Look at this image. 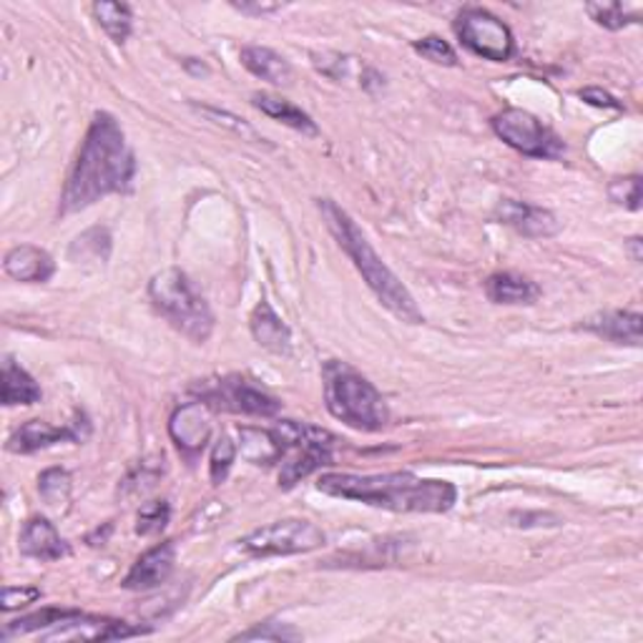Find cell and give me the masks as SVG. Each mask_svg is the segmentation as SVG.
Returning <instances> with one entry per match:
<instances>
[{"mask_svg": "<svg viewBox=\"0 0 643 643\" xmlns=\"http://www.w3.org/2000/svg\"><path fill=\"white\" fill-rule=\"evenodd\" d=\"M277 438L282 442V471L280 488L290 490L304 477L317 473L319 467L332 463V442L335 438L327 430L304 425L294 420H282L274 428Z\"/></svg>", "mask_w": 643, "mask_h": 643, "instance_id": "6", "label": "cell"}, {"mask_svg": "<svg viewBox=\"0 0 643 643\" xmlns=\"http://www.w3.org/2000/svg\"><path fill=\"white\" fill-rule=\"evenodd\" d=\"M91 11L101 29L109 33L111 41L124 43L128 36H132L134 15H132V8H128L126 3H109V0H101V3H93Z\"/></svg>", "mask_w": 643, "mask_h": 643, "instance_id": "25", "label": "cell"}, {"mask_svg": "<svg viewBox=\"0 0 643 643\" xmlns=\"http://www.w3.org/2000/svg\"><path fill=\"white\" fill-rule=\"evenodd\" d=\"M317 490L390 512H448L458 500L453 483L420 477L407 471L382 475L327 473L319 477Z\"/></svg>", "mask_w": 643, "mask_h": 643, "instance_id": "2", "label": "cell"}, {"mask_svg": "<svg viewBox=\"0 0 643 643\" xmlns=\"http://www.w3.org/2000/svg\"><path fill=\"white\" fill-rule=\"evenodd\" d=\"M413 48L425 60H430V64H438V66H455L458 64V56H455L453 46H450L448 41H442L440 36H428V38L415 41Z\"/></svg>", "mask_w": 643, "mask_h": 643, "instance_id": "35", "label": "cell"}, {"mask_svg": "<svg viewBox=\"0 0 643 643\" xmlns=\"http://www.w3.org/2000/svg\"><path fill=\"white\" fill-rule=\"evenodd\" d=\"M109 255H111V234L103 227H93L89 232H83L71 247L74 262H106Z\"/></svg>", "mask_w": 643, "mask_h": 643, "instance_id": "26", "label": "cell"}, {"mask_svg": "<svg viewBox=\"0 0 643 643\" xmlns=\"http://www.w3.org/2000/svg\"><path fill=\"white\" fill-rule=\"evenodd\" d=\"M237 445H234L229 436H222L214 442L212 458H208V477H212L214 485H222L232 473L234 460H237Z\"/></svg>", "mask_w": 643, "mask_h": 643, "instance_id": "29", "label": "cell"}, {"mask_svg": "<svg viewBox=\"0 0 643 643\" xmlns=\"http://www.w3.org/2000/svg\"><path fill=\"white\" fill-rule=\"evenodd\" d=\"M19 551L25 555V559H36V561H60L66 559L71 549L68 543L60 538L56 526L50 523L48 518H29L21 528V538H19Z\"/></svg>", "mask_w": 643, "mask_h": 643, "instance_id": "16", "label": "cell"}, {"mask_svg": "<svg viewBox=\"0 0 643 643\" xmlns=\"http://www.w3.org/2000/svg\"><path fill=\"white\" fill-rule=\"evenodd\" d=\"M177 566V543L167 541L154 545L138 559L132 571L126 573L124 588L126 590H151L167 584Z\"/></svg>", "mask_w": 643, "mask_h": 643, "instance_id": "15", "label": "cell"}, {"mask_svg": "<svg viewBox=\"0 0 643 643\" xmlns=\"http://www.w3.org/2000/svg\"><path fill=\"white\" fill-rule=\"evenodd\" d=\"M493 132L503 138L510 149H516L533 159H561L566 146L541 119L523 109H506L490 121Z\"/></svg>", "mask_w": 643, "mask_h": 643, "instance_id": "7", "label": "cell"}, {"mask_svg": "<svg viewBox=\"0 0 643 643\" xmlns=\"http://www.w3.org/2000/svg\"><path fill=\"white\" fill-rule=\"evenodd\" d=\"M239 453L245 455L249 463L255 465H272L280 463L284 450L282 442L277 438L274 430H259V428H241L239 430Z\"/></svg>", "mask_w": 643, "mask_h": 643, "instance_id": "24", "label": "cell"}, {"mask_svg": "<svg viewBox=\"0 0 643 643\" xmlns=\"http://www.w3.org/2000/svg\"><path fill=\"white\" fill-rule=\"evenodd\" d=\"M134 173L136 159L124 128L109 111H95L60 194V214H76L103 196L126 191Z\"/></svg>", "mask_w": 643, "mask_h": 643, "instance_id": "1", "label": "cell"}, {"mask_svg": "<svg viewBox=\"0 0 643 643\" xmlns=\"http://www.w3.org/2000/svg\"><path fill=\"white\" fill-rule=\"evenodd\" d=\"M191 106H194L199 114L202 116H206L208 121H214V124H219V126H227L229 132H234V134H239V136H245V138H249V142H255V144H264V138L259 136L255 128H251L245 119H239V116H234V114H229V111H219V109H212V106H199V103H191Z\"/></svg>", "mask_w": 643, "mask_h": 643, "instance_id": "31", "label": "cell"}, {"mask_svg": "<svg viewBox=\"0 0 643 643\" xmlns=\"http://www.w3.org/2000/svg\"><path fill=\"white\" fill-rule=\"evenodd\" d=\"M171 506L167 500H151L142 506L136 518V533L138 535H156L169 526Z\"/></svg>", "mask_w": 643, "mask_h": 643, "instance_id": "30", "label": "cell"}, {"mask_svg": "<svg viewBox=\"0 0 643 643\" xmlns=\"http://www.w3.org/2000/svg\"><path fill=\"white\" fill-rule=\"evenodd\" d=\"M493 216L495 222L506 224V227L516 229L528 239H545L561 232V222L553 212L543 206L518 202V199H503V202L495 206Z\"/></svg>", "mask_w": 643, "mask_h": 643, "instance_id": "13", "label": "cell"}, {"mask_svg": "<svg viewBox=\"0 0 643 643\" xmlns=\"http://www.w3.org/2000/svg\"><path fill=\"white\" fill-rule=\"evenodd\" d=\"M43 399L38 382L25 372L13 358L3 360V405H36Z\"/></svg>", "mask_w": 643, "mask_h": 643, "instance_id": "23", "label": "cell"}, {"mask_svg": "<svg viewBox=\"0 0 643 643\" xmlns=\"http://www.w3.org/2000/svg\"><path fill=\"white\" fill-rule=\"evenodd\" d=\"M151 633L144 625H132L119 619H106V616H89L83 611H74L68 619L60 621L54 629L41 633L46 641H119L134 639Z\"/></svg>", "mask_w": 643, "mask_h": 643, "instance_id": "11", "label": "cell"}, {"mask_svg": "<svg viewBox=\"0 0 643 643\" xmlns=\"http://www.w3.org/2000/svg\"><path fill=\"white\" fill-rule=\"evenodd\" d=\"M608 199L631 212L641 208V177H619L608 184Z\"/></svg>", "mask_w": 643, "mask_h": 643, "instance_id": "32", "label": "cell"}, {"mask_svg": "<svg viewBox=\"0 0 643 643\" xmlns=\"http://www.w3.org/2000/svg\"><path fill=\"white\" fill-rule=\"evenodd\" d=\"M317 208L322 219H325V227L332 234L345 255L352 259V264L358 267L364 284L370 286L382 307L393 312L397 319L407 322V325H422L425 315L422 309L417 307L410 290L399 282V277L393 269L382 262V257L377 255L375 247L370 245V239L364 237L358 222H354L340 204L332 202V199H319Z\"/></svg>", "mask_w": 643, "mask_h": 643, "instance_id": "3", "label": "cell"}, {"mask_svg": "<svg viewBox=\"0 0 643 643\" xmlns=\"http://www.w3.org/2000/svg\"><path fill=\"white\" fill-rule=\"evenodd\" d=\"M232 5L245 15H267V13L280 11L282 8L280 3H232Z\"/></svg>", "mask_w": 643, "mask_h": 643, "instance_id": "38", "label": "cell"}, {"mask_svg": "<svg viewBox=\"0 0 643 643\" xmlns=\"http://www.w3.org/2000/svg\"><path fill=\"white\" fill-rule=\"evenodd\" d=\"M578 95L586 103H590V106H596V109H608V111H621L623 109L621 101H616L611 93L603 91V89H598V86H590V89H580Z\"/></svg>", "mask_w": 643, "mask_h": 643, "instance_id": "37", "label": "cell"}, {"mask_svg": "<svg viewBox=\"0 0 643 643\" xmlns=\"http://www.w3.org/2000/svg\"><path fill=\"white\" fill-rule=\"evenodd\" d=\"M41 598V588L36 586H5L3 588V611H15L29 603H36Z\"/></svg>", "mask_w": 643, "mask_h": 643, "instance_id": "36", "label": "cell"}, {"mask_svg": "<svg viewBox=\"0 0 643 643\" xmlns=\"http://www.w3.org/2000/svg\"><path fill=\"white\" fill-rule=\"evenodd\" d=\"M625 245H629V249H631L633 262H641V259H643V255H641V239H639V237H633V239L625 241Z\"/></svg>", "mask_w": 643, "mask_h": 643, "instance_id": "40", "label": "cell"}, {"mask_svg": "<svg viewBox=\"0 0 643 643\" xmlns=\"http://www.w3.org/2000/svg\"><path fill=\"white\" fill-rule=\"evenodd\" d=\"M184 68L189 74H194V76H206L208 74L206 64H202L199 58H184Z\"/></svg>", "mask_w": 643, "mask_h": 643, "instance_id": "39", "label": "cell"}, {"mask_svg": "<svg viewBox=\"0 0 643 643\" xmlns=\"http://www.w3.org/2000/svg\"><path fill=\"white\" fill-rule=\"evenodd\" d=\"M586 13L608 31H621L625 25L641 21V8L623 3H588Z\"/></svg>", "mask_w": 643, "mask_h": 643, "instance_id": "27", "label": "cell"}, {"mask_svg": "<svg viewBox=\"0 0 643 643\" xmlns=\"http://www.w3.org/2000/svg\"><path fill=\"white\" fill-rule=\"evenodd\" d=\"M251 337H255L259 347L274 352V354H290L292 352V332L284 325L282 317L277 315L269 302H259L249 317Z\"/></svg>", "mask_w": 643, "mask_h": 643, "instance_id": "19", "label": "cell"}, {"mask_svg": "<svg viewBox=\"0 0 643 643\" xmlns=\"http://www.w3.org/2000/svg\"><path fill=\"white\" fill-rule=\"evenodd\" d=\"M300 641L302 633L297 629H292L290 623H277V621H267V623H257L255 629H249L239 636H234V641Z\"/></svg>", "mask_w": 643, "mask_h": 643, "instance_id": "33", "label": "cell"}, {"mask_svg": "<svg viewBox=\"0 0 643 643\" xmlns=\"http://www.w3.org/2000/svg\"><path fill=\"white\" fill-rule=\"evenodd\" d=\"M3 269H5V274L15 282L43 284V282H48L50 277H54L56 262L46 249L33 247V245H19L5 255Z\"/></svg>", "mask_w": 643, "mask_h": 643, "instance_id": "17", "label": "cell"}, {"mask_svg": "<svg viewBox=\"0 0 643 643\" xmlns=\"http://www.w3.org/2000/svg\"><path fill=\"white\" fill-rule=\"evenodd\" d=\"M251 106L262 111L264 116L280 121V124L290 126V128H294V132H300L304 136H319V128L315 124V119H312L307 111H302L300 106H294L292 101L282 99V95L257 91V93H251Z\"/></svg>", "mask_w": 643, "mask_h": 643, "instance_id": "20", "label": "cell"}, {"mask_svg": "<svg viewBox=\"0 0 643 643\" xmlns=\"http://www.w3.org/2000/svg\"><path fill=\"white\" fill-rule=\"evenodd\" d=\"M241 64L249 74H255L262 81L272 83V86H290L294 71L290 66V60L284 56L277 54V50L267 48V46H245L239 50Z\"/></svg>", "mask_w": 643, "mask_h": 643, "instance_id": "21", "label": "cell"}, {"mask_svg": "<svg viewBox=\"0 0 643 643\" xmlns=\"http://www.w3.org/2000/svg\"><path fill=\"white\" fill-rule=\"evenodd\" d=\"M241 549L251 555H294L317 551L327 543L325 530L302 518H286L269 523L264 528L251 530L247 538H241Z\"/></svg>", "mask_w": 643, "mask_h": 643, "instance_id": "8", "label": "cell"}, {"mask_svg": "<svg viewBox=\"0 0 643 643\" xmlns=\"http://www.w3.org/2000/svg\"><path fill=\"white\" fill-rule=\"evenodd\" d=\"M169 436L181 453L189 458L199 455L212 438V407L204 399L177 407L169 420Z\"/></svg>", "mask_w": 643, "mask_h": 643, "instance_id": "12", "label": "cell"}, {"mask_svg": "<svg viewBox=\"0 0 643 643\" xmlns=\"http://www.w3.org/2000/svg\"><path fill=\"white\" fill-rule=\"evenodd\" d=\"M154 309L194 345H204L214 332V315L202 292L181 269H161L149 282Z\"/></svg>", "mask_w": 643, "mask_h": 643, "instance_id": "5", "label": "cell"}, {"mask_svg": "<svg viewBox=\"0 0 643 643\" xmlns=\"http://www.w3.org/2000/svg\"><path fill=\"white\" fill-rule=\"evenodd\" d=\"M354 60H358V58L332 54V50H322V54H319V50H315V54H312V64H315L317 71L322 76L332 78V81H342V78L350 76Z\"/></svg>", "mask_w": 643, "mask_h": 643, "instance_id": "34", "label": "cell"}, {"mask_svg": "<svg viewBox=\"0 0 643 643\" xmlns=\"http://www.w3.org/2000/svg\"><path fill=\"white\" fill-rule=\"evenodd\" d=\"M212 399L229 407L234 413H245L255 417H274L282 410V403L274 395H269L267 390L251 385L249 380L241 377H227L222 380L212 393Z\"/></svg>", "mask_w": 643, "mask_h": 643, "instance_id": "14", "label": "cell"}, {"mask_svg": "<svg viewBox=\"0 0 643 643\" xmlns=\"http://www.w3.org/2000/svg\"><path fill=\"white\" fill-rule=\"evenodd\" d=\"M91 438V420L86 417V413L78 410L74 415L71 422L60 425V428H54V425L43 422V420H29L21 425L19 430L8 438V453L15 455H31L38 453V450H46L56 442H74V445H81Z\"/></svg>", "mask_w": 643, "mask_h": 643, "instance_id": "10", "label": "cell"}, {"mask_svg": "<svg viewBox=\"0 0 643 643\" xmlns=\"http://www.w3.org/2000/svg\"><path fill=\"white\" fill-rule=\"evenodd\" d=\"M485 294L495 304H533L541 297V286L516 272H495L485 282Z\"/></svg>", "mask_w": 643, "mask_h": 643, "instance_id": "22", "label": "cell"}, {"mask_svg": "<svg viewBox=\"0 0 643 643\" xmlns=\"http://www.w3.org/2000/svg\"><path fill=\"white\" fill-rule=\"evenodd\" d=\"M325 405L335 420L360 432H380L390 422V407L380 390L350 364L329 360L322 370Z\"/></svg>", "mask_w": 643, "mask_h": 643, "instance_id": "4", "label": "cell"}, {"mask_svg": "<svg viewBox=\"0 0 643 643\" xmlns=\"http://www.w3.org/2000/svg\"><path fill=\"white\" fill-rule=\"evenodd\" d=\"M38 493L48 508H64L71 500V473L64 467H48L38 475Z\"/></svg>", "mask_w": 643, "mask_h": 643, "instance_id": "28", "label": "cell"}, {"mask_svg": "<svg viewBox=\"0 0 643 643\" xmlns=\"http://www.w3.org/2000/svg\"><path fill=\"white\" fill-rule=\"evenodd\" d=\"M641 325H643V317L639 315V312L613 309V312H598V315L588 317L580 327H584L586 332L603 337V340H608V342L639 347L641 345Z\"/></svg>", "mask_w": 643, "mask_h": 643, "instance_id": "18", "label": "cell"}, {"mask_svg": "<svg viewBox=\"0 0 643 643\" xmlns=\"http://www.w3.org/2000/svg\"><path fill=\"white\" fill-rule=\"evenodd\" d=\"M455 33L460 43L475 56H483L495 64H503L516 50V41H512V31L503 23L498 15H493L483 8H467L458 15Z\"/></svg>", "mask_w": 643, "mask_h": 643, "instance_id": "9", "label": "cell"}]
</instances>
